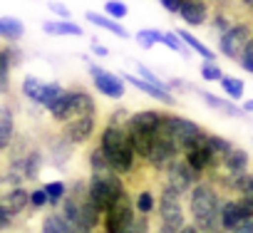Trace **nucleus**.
I'll return each mask as SVG.
<instances>
[{
	"instance_id": "nucleus-19",
	"label": "nucleus",
	"mask_w": 253,
	"mask_h": 233,
	"mask_svg": "<svg viewBox=\"0 0 253 233\" xmlns=\"http://www.w3.org/2000/svg\"><path fill=\"white\" fill-rule=\"evenodd\" d=\"M70 97H72V119H75V116H80V114H97L94 97L84 87H80V84L70 87Z\"/></svg>"
},
{
	"instance_id": "nucleus-6",
	"label": "nucleus",
	"mask_w": 253,
	"mask_h": 233,
	"mask_svg": "<svg viewBox=\"0 0 253 233\" xmlns=\"http://www.w3.org/2000/svg\"><path fill=\"white\" fill-rule=\"evenodd\" d=\"M159 223L169 226L174 231H181L186 226V213H184L181 194H176L174 189H169L164 184L159 189Z\"/></svg>"
},
{
	"instance_id": "nucleus-59",
	"label": "nucleus",
	"mask_w": 253,
	"mask_h": 233,
	"mask_svg": "<svg viewBox=\"0 0 253 233\" xmlns=\"http://www.w3.org/2000/svg\"><path fill=\"white\" fill-rule=\"evenodd\" d=\"M211 233H228V231H223V228H218V231H211Z\"/></svg>"
},
{
	"instance_id": "nucleus-16",
	"label": "nucleus",
	"mask_w": 253,
	"mask_h": 233,
	"mask_svg": "<svg viewBox=\"0 0 253 233\" xmlns=\"http://www.w3.org/2000/svg\"><path fill=\"white\" fill-rule=\"evenodd\" d=\"M124 82H129L132 87H137V89H142V92H147L149 97H154V99H159V102H164L167 107H174L176 104V97L169 92V89H162V87H154V84H149L147 79H139V77H134V75H129V72H122L119 75Z\"/></svg>"
},
{
	"instance_id": "nucleus-54",
	"label": "nucleus",
	"mask_w": 253,
	"mask_h": 233,
	"mask_svg": "<svg viewBox=\"0 0 253 233\" xmlns=\"http://www.w3.org/2000/svg\"><path fill=\"white\" fill-rule=\"evenodd\" d=\"M179 233H201V231H199V228H196L194 223H186V226H184V228H181Z\"/></svg>"
},
{
	"instance_id": "nucleus-11",
	"label": "nucleus",
	"mask_w": 253,
	"mask_h": 233,
	"mask_svg": "<svg viewBox=\"0 0 253 233\" xmlns=\"http://www.w3.org/2000/svg\"><path fill=\"white\" fill-rule=\"evenodd\" d=\"M181 156H184V161H186L196 174H201V176H209V174H213V171L221 169V159L206 147V142H204V144H196V147H191V149H186Z\"/></svg>"
},
{
	"instance_id": "nucleus-22",
	"label": "nucleus",
	"mask_w": 253,
	"mask_h": 233,
	"mask_svg": "<svg viewBox=\"0 0 253 233\" xmlns=\"http://www.w3.org/2000/svg\"><path fill=\"white\" fill-rule=\"evenodd\" d=\"M47 149H50L55 164H65V161L70 159V154H72L75 147H72L62 134H50V137H47Z\"/></svg>"
},
{
	"instance_id": "nucleus-41",
	"label": "nucleus",
	"mask_w": 253,
	"mask_h": 233,
	"mask_svg": "<svg viewBox=\"0 0 253 233\" xmlns=\"http://www.w3.org/2000/svg\"><path fill=\"white\" fill-rule=\"evenodd\" d=\"M238 65L246 70V72H251L253 75V35L248 38V42H246V47L241 50V57H238Z\"/></svg>"
},
{
	"instance_id": "nucleus-15",
	"label": "nucleus",
	"mask_w": 253,
	"mask_h": 233,
	"mask_svg": "<svg viewBox=\"0 0 253 233\" xmlns=\"http://www.w3.org/2000/svg\"><path fill=\"white\" fill-rule=\"evenodd\" d=\"M179 18H181L189 28H199V25H204V23L211 18V15H209V3H206V0H181Z\"/></svg>"
},
{
	"instance_id": "nucleus-49",
	"label": "nucleus",
	"mask_w": 253,
	"mask_h": 233,
	"mask_svg": "<svg viewBox=\"0 0 253 233\" xmlns=\"http://www.w3.org/2000/svg\"><path fill=\"white\" fill-rule=\"evenodd\" d=\"M5 52H8V57H10V62H13V67H18V65L23 62V52H20V50H18V47H15L13 42H10V45L5 47Z\"/></svg>"
},
{
	"instance_id": "nucleus-57",
	"label": "nucleus",
	"mask_w": 253,
	"mask_h": 233,
	"mask_svg": "<svg viewBox=\"0 0 253 233\" xmlns=\"http://www.w3.org/2000/svg\"><path fill=\"white\" fill-rule=\"evenodd\" d=\"M243 112H253V99H248V102H243V107H241Z\"/></svg>"
},
{
	"instance_id": "nucleus-47",
	"label": "nucleus",
	"mask_w": 253,
	"mask_h": 233,
	"mask_svg": "<svg viewBox=\"0 0 253 233\" xmlns=\"http://www.w3.org/2000/svg\"><path fill=\"white\" fill-rule=\"evenodd\" d=\"M30 206H33V208H42V206H47V194H45V189H35V191H30Z\"/></svg>"
},
{
	"instance_id": "nucleus-32",
	"label": "nucleus",
	"mask_w": 253,
	"mask_h": 233,
	"mask_svg": "<svg viewBox=\"0 0 253 233\" xmlns=\"http://www.w3.org/2000/svg\"><path fill=\"white\" fill-rule=\"evenodd\" d=\"M206 147H209V149H211V152H213L218 159H223V156H226V154L233 149V144H231L226 137H221V134H213V132H209V134H206Z\"/></svg>"
},
{
	"instance_id": "nucleus-34",
	"label": "nucleus",
	"mask_w": 253,
	"mask_h": 233,
	"mask_svg": "<svg viewBox=\"0 0 253 233\" xmlns=\"http://www.w3.org/2000/svg\"><path fill=\"white\" fill-rule=\"evenodd\" d=\"M10 72H13V62L5 47H0V94H5L10 89Z\"/></svg>"
},
{
	"instance_id": "nucleus-55",
	"label": "nucleus",
	"mask_w": 253,
	"mask_h": 233,
	"mask_svg": "<svg viewBox=\"0 0 253 233\" xmlns=\"http://www.w3.org/2000/svg\"><path fill=\"white\" fill-rule=\"evenodd\" d=\"M238 3H241V5H243L248 13H253V0H238Z\"/></svg>"
},
{
	"instance_id": "nucleus-2",
	"label": "nucleus",
	"mask_w": 253,
	"mask_h": 233,
	"mask_svg": "<svg viewBox=\"0 0 253 233\" xmlns=\"http://www.w3.org/2000/svg\"><path fill=\"white\" fill-rule=\"evenodd\" d=\"M112 166V171H117L119 176H129L137 171V164H142L137 159V152L132 147V139L126 134L124 127H102L99 132V142H97Z\"/></svg>"
},
{
	"instance_id": "nucleus-8",
	"label": "nucleus",
	"mask_w": 253,
	"mask_h": 233,
	"mask_svg": "<svg viewBox=\"0 0 253 233\" xmlns=\"http://www.w3.org/2000/svg\"><path fill=\"white\" fill-rule=\"evenodd\" d=\"M204 176L201 174H196L186 161H184V156H176L167 169H164V186H169V189H174L176 194H181V196H186L189 191H191V186L194 184H199Z\"/></svg>"
},
{
	"instance_id": "nucleus-27",
	"label": "nucleus",
	"mask_w": 253,
	"mask_h": 233,
	"mask_svg": "<svg viewBox=\"0 0 253 233\" xmlns=\"http://www.w3.org/2000/svg\"><path fill=\"white\" fill-rule=\"evenodd\" d=\"M25 35V25L15 18H0V38L8 42H18Z\"/></svg>"
},
{
	"instance_id": "nucleus-44",
	"label": "nucleus",
	"mask_w": 253,
	"mask_h": 233,
	"mask_svg": "<svg viewBox=\"0 0 253 233\" xmlns=\"http://www.w3.org/2000/svg\"><path fill=\"white\" fill-rule=\"evenodd\" d=\"M124 233H149V216L137 213V216L132 218V223L126 226V231H124Z\"/></svg>"
},
{
	"instance_id": "nucleus-50",
	"label": "nucleus",
	"mask_w": 253,
	"mask_h": 233,
	"mask_svg": "<svg viewBox=\"0 0 253 233\" xmlns=\"http://www.w3.org/2000/svg\"><path fill=\"white\" fill-rule=\"evenodd\" d=\"M231 233H253V216H248V218H243Z\"/></svg>"
},
{
	"instance_id": "nucleus-26",
	"label": "nucleus",
	"mask_w": 253,
	"mask_h": 233,
	"mask_svg": "<svg viewBox=\"0 0 253 233\" xmlns=\"http://www.w3.org/2000/svg\"><path fill=\"white\" fill-rule=\"evenodd\" d=\"M42 233H75V226L67 223V218L60 211H52L42 221Z\"/></svg>"
},
{
	"instance_id": "nucleus-21",
	"label": "nucleus",
	"mask_w": 253,
	"mask_h": 233,
	"mask_svg": "<svg viewBox=\"0 0 253 233\" xmlns=\"http://www.w3.org/2000/svg\"><path fill=\"white\" fill-rule=\"evenodd\" d=\"M248 166H251V156H248V152H246V149H241V147H233V149L221 159V169H223V171H228V174L248 171Z\"/></svg>"
},
{
	"instance_id": "nucleus-29",
	"label": "nucleus",
	"mask_w": 253,
	"mask_h": 233,
	"mask_svg": "<svg viewBox=\"0 0 253 233\" xmlns=\"http://www.w3.org/2000/svg\"><path fill=\"white\" fill-rule=\"evenodd\" d=\"M132 196H134V211H137V213L149 216V213L157 208V198H154L152 189H139V191L132 194Z\"/></svg>"
},
{
	"instance_id": "nucleus-14",
	"label": "nucleus",
	"mask_w": 253,
	"mask_h": 233,
	"mask_svg": "<svg viewBox=\"0 0 253 233\" xmlns=\"http://www.w3.org/2000/svg\"><path fill=\"white\" fill-rule=\"evenodd\" d=\"M248 216H253V211L238 198V196H233V198H223V206H221V228L223 231H233L243 218H248Z\"/></svg>"
},
{
	"instance_id": "nucleus-56",
	"label": "nucleus",
	"mask_w": 253,
	"mask_h": 233,
	"mask_svg": "<svg viewBox=\"0 0 253 233\" xmlns=\"http://www.w3.org/2000/svg\"><path fill=\"white\" fill-rule=\"evenodd\" d=\"M157 233H179V231H174V228H169V226H162V223H159Z\"/></svg>"
},
{
	"instance_id": "nucleus-52",
	"label": "nucleus",
	"mask_w": 253,
	"mask_h": 233,
	"mask_svg": "<svg viewBox=\"0 0 253 233\" xmlns=\"http://www.w3.org/2000/svg\"><path fill=\"white\" fill-rule=\"evenodd\" d=\"M159 3L169 10V13H174V15H179V8H181V0H159Z\"/></svg>"
},
{
	"instance_id": "nucleus-51",
	"label": "nucleus",
	"mask_w": 253,
	"mask_h": 233,
	"mask_svg": "<svg viewBox=\"0 0 253 233\" xmlns=\"http://www.w3.org/2000/svg\"><path fill=\"white\" fill-rule=\"evenodd\" d=\"M50 10H52L55 15H60L62 20H67V18H70V8H67V5H62V3H55V0L50 3Z\"/></svg>"
},
{
	"instance_id": "nucleus-46",
	"label": "nucleus",
	"mask_w": 253,
	"mask_h": 233,
	"mask_svg": "<svg viewBox=\"0 0 253 233\" xmlns=\"http://www.w3.org/2000/svg\"><path fill=\"white\" fill-rule=\"evenodd\" d=\"M129 114H132V112H126V109H114V112L107 116V127H124L126 119H129Z\"/></svg>"
},
{
	"instance_id": "nucleus-23",
	"label": "nucleus",
	"mask_w": 253,
	"mask_h": 233,
	"mask_svg": "<svg viewBox=\"0 0 253 233\" xmlns=\"http://www.w3.org/2000/svg\"><path fill=\"white\" fill-rule=\"evenodd\" d=\"M42 164H45V152H42L40 147H30L28 154H25V171H23L25 179H28V181H35V179L40 176Z\"/></svg>"
},
{
	"instance_id": "nucleus-58",
	"label": "nucleus",
	"mask_w": 253,
	"mask_h": 233,
	"mask_svg": "<svg viewBox=\"0 0 253 233\" xmlns=\"http://www.w3.org/2000/svg\"><path fill=\"white\" fill-rule=\"evenodd\" d=\"M75 233H92V231H84V228H75Z\"/></svg>"
},
{
	"instance_id": "nucleus-3",
	"label": "nucleus",
	"mask_w": 253,
	"mask_h": 233,
	"mask_svg": "<svg viewBox=\"0 0 253 233\" xmlns=\"http://www.w3.org/2000/svg\"><path fill=\"white\" fill-rule=\"evenodd\" d=\"M124 191H129L126 179L119 176L117 171H92L87 179V196L92 198V203L104 213Z\"/></svg>"
},
{
	"instance_id": "nucleus-35",
	"label": "nucleus",
	"mask_w": 253,
	"mask_h": 233,
	"mask_svg": "<svg viewBox=\"0 0 253 233\" xmlns=\"http://www.w3.org/2000/svg\"><path fill=\"white\" fill-rule=\"evenodd\" d=\"M87 161H89V171H112V166H109V161H107V156H104L99 144H94L89 149V159Z\"/></svg>"
},
{
	"instance_id": "nucleus-53",
	"label": "nucleus",
	"mask_w": 253,
	"mask_h": 233,
	"mask_svg": "<svg viewBox=\"0 0 253 233\" xmlns=\"http://www.w3.org/2000/svg\"><path fill=\"white\" fill-rule=\"evenodd\" d=\"M92 52H94L97 57H107V55H109V50H107L104 45H99V42H94V40H92Z\"/></svg>"
},
{
	"instance_id": "nucleus-38",
	"label": "nucleus",
	"mask_w": 253,
	"mask_h": 233,
	"mask_svg": "<svg viewBox=\"0 0 253 233\" xmlns=\"http://www.w3.org/2000/svg\"><path fill=\"white\" fill-rule=\"evenodd\" d=\"M162 30H152V28H147V30H139L137 33V40H139V45L144 47V50H149V47H154L157 42H162Z\"/></svg>"
},
{
	"instance_id": "nucleus-1",
	"label": "nucleus",
	"mask_w": 253,
	"mask_h": 233,
	"mask_svg": "<svg viewBox=\"0 0 253 233\" xmlns=\"http://www.w3.org/2000/svg\"><path fill=\"white\" fill-rule=\"evenodd\" d=\"M221 206H223V194L209 179H201L199 184L191 186L189 213H191V223L201 233H211L221 228Z\"/></svg>"
},
{
	"instance_id": "nucleus-4",
	"label": "nucleus",
	"mask_w": 253,
	"mask_h": 233,
	"mask_svg": "<svg viewBox=\"0 0 253 233\" xmlns=\"http://www.w3.org/2000/svg\"><path fill=\"white\" fill-rule=\"evenodd\" d=\"M162 132H167L171 137V142L179 147V152L184 154L186 149L196 147V144H204L206 142V129L181 114H171V112H162V124H159Z\"/></svg>"
},
{
	"instance_id": "nucleus-45",
	"label": "nucleus",
	"mask_w": 253,
	"mask_h": 233,
	"mask_svg": "<svg viewBox=\"0 0 253 233\" xmlns=\"http://www.w3.org/2000/svg\"><path fill=\"white\" fill-rule=\"evenodd\" d=\"M40 87H42V82L38 79V77H25L23 79V94L30 99V102H35V97H38V92H40Z\"/></svg>"
},
{
	"instance_id": "nucleus-48",
	"label": "nucleus",
	"mask_w": 253,
	"mask_h": 233,
	"mask_svg": "<svg viewBox=\"0 0 253 233\" xmlns=\"http://www.w3.org/2000/svg\"><path fill=\"white\" fill-rule=\"evenodd\" d=\"M238 198H241V201H243L251 211H253V176H251V184L243 189V194H238Z\"/></svg>"
},
{
	"instance_id": "nucleus-7",
	"label": "nucleus",
	"mask_w": 253,
	"mask_h": 233,
	"mask_svg": "<svg viewBox=\"0 0 253 233\" xmlns=\"http://www.w3.org/2000/svg\"><path fill=\"white\" fill-rule=\"evenodd\" d=\"M176 156H181L179 147L171 142V137L167 132L157 129L154 137H152V147H149V154H147V161L144 164L152 166L154 171H164Z\"/></svg>"
},
{
	"instance_id": "nucleus-31",
	"label": "nucleus",
	"mask_w": 253,
	"mask_h": 233,
	"mask_svg": "<svg viewBox=\"0 0 253 233\" xmlns=\"http://www.w3.org/2000/svg\"><path fill=\"white\" fill-rule=\"evenodd\" d=\"M42 189H45V194H47V206L60 208V203H62V198H65V194H67V184H65V181H50V184H45Z\"/></svg>"
},
{
	"instance_id": "nucleus-18",
	"label": "nucleus",
	"mask_w": 253,
	"mask_h": 233,
	"mask_svg": "<svg viewBox=\"0 0 253 233\" xmlns=\"http://www.w3.org/2000/svg\"><path fill=\"white\" fill-rule=\"evenodd\" d=\"M15 139V112L10 104H0V152L10 149Z\"/></svg>"
},
{
	"instance_id": "nucleus-30",
	"label": "nucleus",
	"mask_w": 253,
	"mask_h": 233,
	"mask_svg": "<svg viewBox=\"0 0 253 233\" xmlns=\"http://www.w3.org/2000/svg\"><path fill=\"white\" fill-rule=\"evenodd\" d=\"M65 87L60 84V82H42V87H40V92H38V97H35V104H40V107H50V102L62 92Z\"/></svg>"
},
{
	"instance_id": "nucleus-37",
	"label": "nucleus",
	"mask_w": 253,
	"mask_h": 233,
	"mask_svg": "<svg viewBox=\"0 0 253 233\" xmlns=\"http://www.w3.org/2000/svg\"><path fill=\"white\" fill-rule=\"evenodd\" d=\"M218 82H221L223 92H226L231 99H241V97H243V82H241V79H236V77H226V75H223Z\"/></svg>"
},
{
	"instance_id": "nucleus-36",
	"label": "nucleus",
	"mask_w": 253,
	"mask_h": 233,
	"mask_svg": "<svg viewBox=\"0 0 253 233\" xmlns=\"http://www.w3.org/2000/svg\"><path fill=\"white\" fill-rule=\"evenodd\" d=\"M233 23H236V20H233V15H231V13H226V10H216V13L211 15V28H213L218 35H223Z\"/></svg>"
},
{
	"instance_id": "nucleus-17",
	"label": "nucleus",
	"mask_w": 253,
	"mask_h": 233,
	"mask_svg": "<svg viewBox=\"0 0 253 233\" xmlns=\"http://www.w3.org/2000/svg\"><path fill=\"white\" fill-rule=\"evenodd\" d=\"M0 203L5 206V211H8L13 218H18V216H23L25 208L30 206V191H25L23 186H15V189H10L8 194L0 196Z\"/></svg>"
},
{
	"instance_id": "nucleus-10",
	"label": "nucleus",
	"mask_w": 253,
	"mask_h": 233,
	"mask_svg": "<svg viewBox=\"0 0 253 233\" xmlns=\"http://www.w3.org/2000/svg\"><path fill=\"white\" fill-rule=\"evenodd\" d=\"M94 129H97V114H80V116H75V119L65 122L60 134L72 147H82L94 137Z\"/></svg>"
},
{
	"instance_id": "nucleus-40",
	"label": "nucleus",
	"mask_w": 253,
	"mask_h": 233,
	"mask_svg": "<svg viewBox=\"0 0 253 233\" xmlns=\"http://www.w3.org/2000/svg\"><path fill=\"white\" fill-rule=\"evenodd\" d=\"M104 13L109 15V18H117V20H122V18H126V13H129V8H126L122 0H107L104 3Z\"/></svg>"
},
{
	"instance_id": "nucleus-9",
	"label": "nucleus",
	"mask_w": 253,
	"mask_h": 233,
	"mask_svg": "<svg viewBox=\"0 0 253 233\" xmlns=\"http://www.w3.org/2000/svg\"><path fill=\"white\" fill-rule=\"evenodd\" d=\"M253 35V23L248 20H241V23H233L223 35H218V50L228 57V60H236L241 57V50L246 47L248 38Z\"/></svg>"
},
{
	"instance_id": "nucleus-42",
	"label": "nucleus",
	"mask_w": 253,
	"mask_h": 233,
	"mask_svg": "<svg viewBox=\"0 0 253 233\" xmlns=\"http://www.w3.org/2000/svg\"><path fill=\"white\" fill-rule=\"evenodd\" d=\"M201 77L209 79V82H218V79L223 77V72H221V67H218L216 62L204 60V62H201Z\"/></svg>"
},
{
	"instance_id": "nucleus-33",
	"label": "nucleus",
	"mask_w": 253,
	"mask_h": 233,
	"mask_svg": "<svg viewBox=\"0 0 253 233\" xmlns=\"http://www.w3.org/2000/svg\"><path fill=\"white\" fill-rule=\"evenodd\" d=\"M42 30H45V33H50V35H82V28H80V25H75V23H70V20L45 23V25H42Z\"/></svg>"
},
{
	"instance_id": "nucleus-28",
	"label": "nucleus",
	"mask_w": 253,
	"mask_h": 233,
	"mask_svg": "<svg viewBox=\"0 0 253 233\" xmlns=\"http://www.w3.org/2000/svg\"><path fill=\"white\" fill-rule=\"evenodd\" d=\"M174 33H176V35L181 38V42H184V45H189V47H191L194 52H199V55H201L204 60L213 62V52H211V50H209V47H206V45H204V42L199 40V38H194V35H191L189 30H184V28H179V30H174Z\"/></svg>"
},
{
	"instance_id": "nucleus-25",
	"label": "nucleus",
	"mask_w": 253,
	"mask_h": 233,
	"mask_svg": "<svg viewBox=\"0 0 253 233\" xmlns=\"http://www.w3.org/2000/svg\"><path fill=\"white\" fill-rule=\"evenodd\" d=\"M84 18H87L92 25H97V28H102V30H109V33H112V35H117V38H129L126 28H122V25H119V23H114L112 18H104V15H99V13H94V10L84 13Z\"/></svg>"
},
{
	"instance_id": "nucleus-43",
	"label": "nucleus",
	"mask_w": 253,
	"mask_h": 233,
	"mask_svg": "<svg viewBox=\"0 0 253 233\" xmlns=\"http://www.w3.org/2000/svg\"><path fill=\"white\" fill-rule=\"evenodd\" d=\"M137 72H139V75H142V77H144V79H147L149 84H154V87H162V89H169V87H167V82H164V79H162V77H159L157 72H152V70H149L147 65L137 62Z\"/></svg>"
},
{
	"instance_id": "nucleus-5",
	"label": "nucleus",
	"mask_w": 253,
	"mask_h": 233,
	"mask_svg": "<svg viewBox=\"0 0 253 233\" xmlns=\"http://www.w3.org/2000/svg\"><path fill=\"white\" fill-rule=\"evenodd\" d=\"M137 216L134 211V196L129 191H124L104 213H102V233H124L126 226L132 223V218Z\"/></svg>"
},
{
	"instance_id": "nucleus-24",
	"label": "nucleus",
	"mask_w": 253,
	"mask_h": 233,
	"mask_svg": "<svg viewBox=\"0 0 253 233\" xmlns=\"http://www.w3.org/2000/svg\"><path fill=\"white\" fill-rule=\"evenodd\" d=\"M199 97L209 104V107H213V109H218V112H223V114H228V116H243V109L241 107H236V104H231L228 99H221V97H216V94H211V92H199Z\"/></svg>"
},
{
	"instance_id": "nucleus-39",
	"label": "nucleus",
	"mask_w": 253,
	"mask_h": 233,
	"mask_svg": "<svg viewBox=\"0 0 253 233\" xmlns=\"http://www.w3.org/2000/svg\"><path fill=\"white\" fill-rule=\"evenodd\" d=\"M162 45H167L169 50H174V52H179V55H189V50L184 47V42H181V38L176 35V33H164L162 35Z\"/></svg>"
},
{
	"instance_id": "nucleus-20",
	"label": "nucleus",
	"mask_w": 253,
	"mask_h": 233,
	"mask_svg": "<svg viewBox=\"0 0 253 233\" xmlns=\"http://www.w3.org/2000/svg\"><path fill=\"white\" fill-rule=\"evenodd\" d=\"M47 112H50V116H52V122H57V124L70 122V119H72V97H70V89H62V92L50 102Z\"/></svg>"
},
{
	"instance_id": "nucleus-12",
	"label": "nucleus",
	"mask_w": 253,
	"mask_h": 233,
	"mask_svg": "<svg viewBox=\"0 0 253 233\" xmlns=\"http://www.w3.org/2000/svg\"><path fill=\"white\" fill-rule=\"evenodd\" d=\"M89 75H92L94 87L104 97H109V99H122L124 97V79L119 75H114V72H109L99 65H89Z\"/></svg>"
},
{
	"instance_id": "nucleus-13",
	"label": "nucleus",
	"mask_w": 253,
	"mask_h": 233,
	"mask_svg": "<svg viewBox=\"0 0 253 233\" xmlns=\"http://www.w3.org/2000/svg\"><path fill=\"white\" fill-rule=\"evenodd\" d=\"M162 124V112L159 109H142V112H134L129 114L124 129L129 134H154Z\"/></svg>"
}]
</instances>
